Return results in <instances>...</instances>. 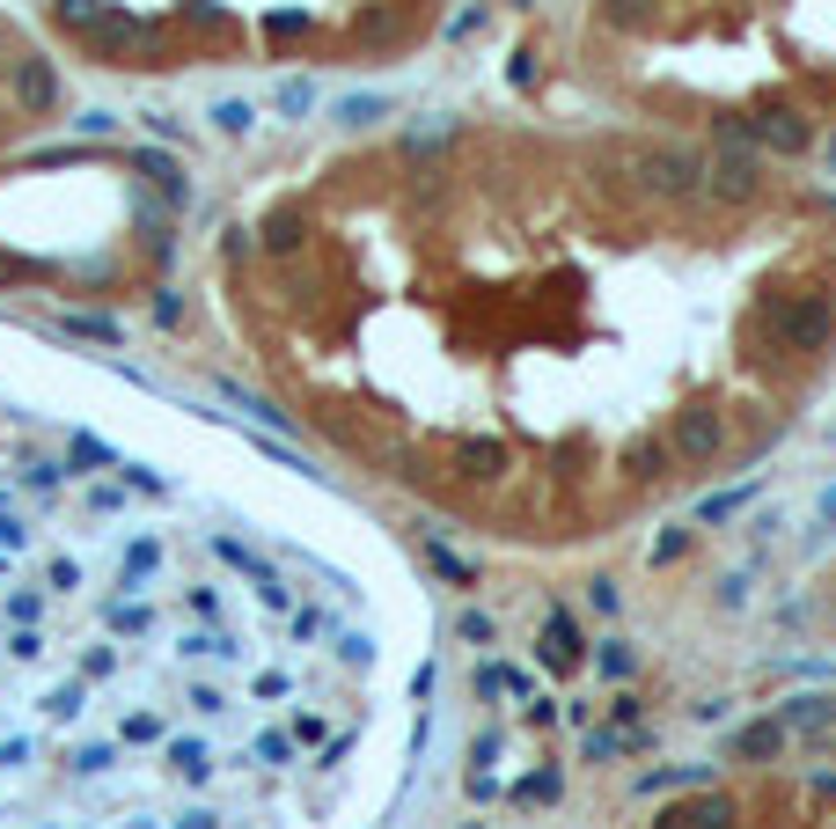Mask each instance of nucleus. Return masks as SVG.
I'll return each instance as SVG.
<instances>
[{
	"label": "nucleus",
	"instance_id": "1",
	"mask_svg": "<svg viewBox=\"0 0 836 829\" xmlns=\"http://www.w3.org/2000/svg\"><path fill=\"white\" fill-rule=\"evenodd\" d=\"M345 573L89 396L0 382V829H257L360 741Z\"/></svg>",
	"mask_w": 836,
	"mask_h": 829
},
{
	"label": "nucleus",
	"instance_id": "2",
	"mask_svg": "<svg viewBox=\"0 0 836 829\" xmlns=\"http://www.w3.org/2000/svg\"><path fill=\"white\" fill-rule=\"evenodd\" d=\"M59 59L103 73H191L257 59L382 51L418 0H8Z\"/></svg>",
	"mask_w": 836,
	"mask_h": 829
},
{
	"label": "nucleus",
	"instance_id": "3",
	"mask_svg": "<svg viewBox=\"0 0 836 829\" xmlns=\"http://www.w3.org/2000/svg\"><path fill=\"white\" fill-rule=\"evenodd\" d=\"M59 103H67L59 51L0 0V154L23 147L30 133H45V125L59 118Z\"/></svg>",
	"mask_w": 836,
	"mask_h": 829
},
{
	"label": "nucleus",
	"instance_id": "4",
	"mask_svg": "<svg viewBox=\"0 0 836 829\" xmlns=\"http://www.w3.org/2000/svg\"><path fill=\"white\" fill-rule=\"evenodd\" d=\"M734 757H778V727H741L734 734Z\"/></svg>",
	"mask_w": 836,
	"mask_h": 829
}]
</instances>
